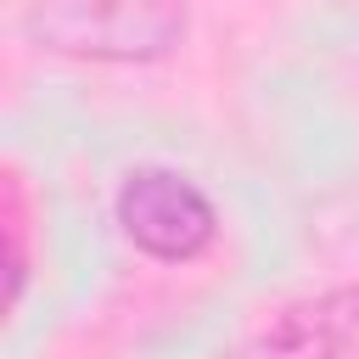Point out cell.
Here are the masks:
<instances>
[{"label": "cell", "mask_w": 359, "mask_h": 359, "mask_svg": "<svg viewBox=\"0 0 359 359\" xmlns=\"http://www.w3.org/2000/svg\"><path fill=\"white\" fill-rule=\"evenodd\" d=\"M185 0H28L22 34L28 45L95 62V67H135L157 62L185 39Z\"/></svg>", "instance_id": "6da1fadb"}, {"label": "cell", "mask_w": 359, "mask_h": 359, "mask_svg": "<svg viewBox=\"0 0 359 359\" xmlns=\"http://www.w3.org/2000/svg\"><path fill=\"white\" fill-rule=\"evenodd\" d=\"M353 348H359V286H331L275 309L241 342V359H348Z\"/></svg>", "instance_id": "3957f363"}, {"label": "cell", "mask_w": 359, "mask_h": 359, "mask_svg": "<svg viewBox=\"0 0 359 359\" xmlns=\"http://www.w3.org/2000/svg\"><path fill=\"white\" fill-rule=\"evenodd\" d=\"M112 213H118L123 236L135 241V252H146L157 264H191L219 236V213H213L208 191L174 168H135L118 185Z\"/></svg>", "instance_id": "7a4b0ae2"}]
</instances>
